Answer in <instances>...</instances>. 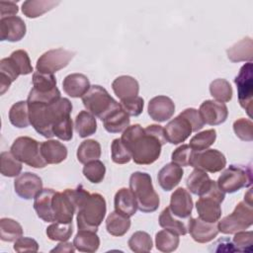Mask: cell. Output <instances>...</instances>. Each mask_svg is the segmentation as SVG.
I'll list each match as a JSON object with an SVG mask.
<instances>
[{
    "label": "cell",
    "instance_id": "obj_1",
    "mask_svg": "<svg viewBox=\"0 0 253 253\" xmlns=\"http://www.w3.org/2000/svg\"><path fill=\"white\" fill-rule=\"evenodd\" d=\"M121 140L127 148L131 159L138 165H150L160 154L161 147L167 142L164 127L149 125L145 128L138 124L128 126L122 134Z\"/></svg>",
    "mask_w": 253,
    "mask_h": 253
},
{
    "label": "cell",
    "instance_id": "obj_2",
    "mask_svg": "<svg viewBox=\"0 0 253 253\" xmlns=\"http://www.w3.org/2000/svg\"><path fill=\"white\" fill-rule=\"evenodd\" d=\"M30 123L35 130L46 138H51L53 126L62 118L69 116L72 104L67 98H60L53 102L27 101Z\"/></svg>",
    "mask_w": 253,
    "mask_h": 253
},
{
    "label": "cell",
    "instance_id": "obj_3",
    "mask_svg": "<svg viewBox=\"0 0 253 253\" xmlns=\"http://www.w3.org/2000/svg\"><path fill=\"white\" fill-rule=\"evenodd\" d=\"M129 189L136 200L137 210L142 212H153L158 209L160 199L154 190L149 174L140 171L133 172L129 177Z\"/></svg>",
    "mask_w": 253,
    "mask_h": 253
},
{
    "label": "cell",
    "instance_id": "obj_4",
    "mask_svg": "<svg viewBox=\"0 0 253 253\" xmlns=\"http://www.w3.org/2000/svg\"><path fill=\"white\" fill-rule=\"evenodd\" d=\"M107 211L106 200L98 193L90 194L80 205L77 211V227L96 231L105 218Z\"/></svg>",
    "mask_w": 253,
    "mask_h": 253
},
{
    "label": "cell",
    "instance_id": "obj_5",
    "mask_svg": "<svg viewBox=\"0 0 253 253\" xmlns=\"http://www.w3.org/2000/svg\"><path fill=\"white\" fill-rule=\"evenodd\" d=\"M86 110L101 121H104L113 111L121 107L108 91L100 85H92L82 97Z\"/></svg>",
    "mask_w": 253,
    "mask_h": 253
},
{
    "label": "cell",
    "instance_id": "obj_6",
    "mask_svg": "<svg viewBox=\"0 0 253 253\" xmlns=\"http://www.w3.org/2000/svg\"><path fill=\"white\" fill-rule=\"evenodd\" d=\"M10 150L19 161L33 168H44L47 164L42 155L41 143L30 136L17 137Z\"/></svg>",
    "mask_w": 253,
    "mask_h": 253
},
{
    "label": "cell",
    "instance_id": "obj_7",
    "mask_svg": "<svg viewBox=\"0 0 253 253\" xmlns=\"http://www.w3.org/2000/svg\"><path fill=\"white\" fill-rule=\"evenodd\" d=\"M253 223L252 206L242 201L239 202L234 211L221 218L217 223L218 231L223 234H234L249 228Z\"/></svg>",
    "mask_w": 253,
    "mask_h": 253
},
{
    "label": "cell",
    "instance_id": "obj_8",
    "mask_svg": "<svg viewBox=\"0 0 253 253\" xmlns=\"http://www.w3.org/2000/svg\"><path fill=\"white\" fill-rule=\"evenodd\" d=\"M216 183L221 191L229 194L249 187L252 183L251 168L243 165H229L220 174Z\"/></svg>",
    "mask_w": 253,
    "mask_h": 253
},
{
    "label": "cell",
    "instance_id": "obj_9",
    "mask_svg": "<svg viewBox=\"0 0 253 253\" xmlns=\"http://www.w3.org/2000/svg\"><path fill=\"white\" fill-rule=\"evenodd\" d=\"M237 88L238 101L249 118L252 117V102H253V64L247 62L239 70L238 75L234 79Z\"/></svg>",
    "mask_w": 253,
    "mask_h": 253
},
{
    "label": "cell",
    "instance_id": "obj_10",
    "mask_svg": "<svg viewBox=\"0 0 253 253\" xmlns=\"http://www.w3.org/2000/svg\"><path fill=\"white\" fill-rule=\"evenodd\" d=\"M74 55V51L64 48L49 49L39 57L37 60L36 69L42 73L53 74L54 72L66 67Z\"/></svg>",
    "mask_w": 253,
    "mask_h": 253
},
{
    "label": "cell",
    "instance_id": "obj_11",
    "mask_svg": "<svg viewBox=\"0 0 253 253\" xmlns=\"http://www.w3.org/2000/svg\"><path fill=\"white\" fill-rule=\"evenodd\" d=\"M52 210L55 221L72 222L74 213H77L74 190L66 189L63 192H55L52 198Z\"/></svg>",
    "mask_w": 253,
    "mask_h": 253
},
{
    "label": "cell",
    "instance_id": "obj_12",
    "mask_svg": "<svg viewBox=\"0 0 253 253\" xmlns=\"http://www.w3.org/2000/svg\"><path fill=\"white\" fill-rule=\"evenodd\" d=\"M226 165V158L217 149H206L203 151H193L190 165L210 173L221 171Z\"/></svg>",
    "mask_w": 253,
    "mask_h": 253
},
{
    "label": "cell",
    "instance_id": "obj_13",
    "mask_svg": "<svg viewBox=\"0 0 253 253\" xmlns=\"http://www.w3.org/2000/svg\"><path fill=\"white\" fill-rule=\"evenodd\" d=\"M15 193L22 199L31 200L42 190V181L40 176L32 172L20 174L14 181Z\"/></svg>",
    "mask_w": 253,
    "mask_h": 253
},
{
    "label": "cell",
    "instance_id": "obj_14",
    "mask_svg": "<svg viewBox=\"0 0 253 253\" xmlns=\"http://www.w3.org/2000/svg\"><path fill=\"white\" fill-rule=\"evenodd\" d=\"M199 113L204 123L209 126L221 125L228 117V109L226 105L214 100L204 101L200 106Z\"/></svg>",
    "mask_w": 253,
    "mask_h": 253
},
{
    "label": "cell",
    "instance_id": "obj_15",
    "mask_svg": "<svg viewBox=\"0 0 253 253\" xmlns=\"http://www.w3.org/2000/svg\"><path fill=\"white\" fill-rule=\"evenodd\" d=\"M167 142L172 144H179L184 142L193 132L191 123L182 115L179 114L176 118L171 120L164 127Z\"/></svg>",
    "mask_w": 253,
    "mask_h": 253
},
{
    "label": "cell",
    "instance_id": "obj_16",
    "mask_svg": "<svg viewBox=\"0 0 253 253\" xmlns=\"http://www.w3.org/2000/svg\"><path fill=\"white\" fill-rule=\"evenodd\" d=\"M26 24L18 16L1 18L0 20V40L11 42L21 41L26 35Z\"/></svg>",
    "mask_w": 253,
    "mask_h": 253
},
{
    "label": "cell",
    "instance_id": "obj_17",
    "mask_svg": "<svg viewBox=\"0 0 253 253\" xmlns=\"http://www.w3.org/2000/svg\"><path fill=\"white\" fill-rule=\"evenodd\" d=\"M149 117L158 123H163L172 118L175 113V104L167 96H156L153 97L147 107Z\"/></svg>",
    "mask_w": 253,
    "mask_h": 253
},
{
    "label": "cell",
    "instance_id": "obj_18",
    "mask_svg": "<svg viewBox=\"0 0 253 253\" xmlns=\"http://www.w3.org/2000/svg\"><path fill=\"white\" fill-rule=\"evenodd\" d=\"M188 231L192 238L198 243L210 242L216 237L219 232L215 222H208L200 217H190Z\"/></svg>",
    "mask_w": 253,
    "mask_h": 253
},
{
    "label": "cell",
    "instance_id": "obj_19",
    "mask_svg": "<svg viewBox=\"0 0 253 253\" xmlns=\"http://www.w3.org/2000/svg\"><path fill=\"white\" fill-rule=\"evenodd\" d=\"M194 203L190 193L184 188H178L171 195L169 209L171 212L181 218L191 216Z\"/></svg>",
    "mask_w": 253,
    "mask_h": 253
},
{
    "label": "cell",
    "instance_id": "obj_20",
    "mask_svg": "<svg viewBox=\"0 0 253 253\" xmlns=\"http://www.w3.org/2000/svg\"><path fill=\"white\" fill-rule=\"evenodd\" d=\"M55 191L52 189H42L34 201V210L37 215L45 222L55 221L52 210V198Z\"/></svg>",
    "mask_w": 253,
    "mask_h": 253
},
{
    "label": "cell",
    "instance_id": "obj_21",
    "mask_svg": "<svg viewBox=\"0 0 253 253\" xmlns=\"http://www.w3.org/2000/svg\"><path fill=\"white\" fill-rule=\"evenodd\" d=\"M88 77L82 73H72L67 75L62 82L63 91L72 98H82L90 89Z\"/></svg>",
    "mask_w": 253,
    "mask_h": 253
},
{
    "label": "cell",
    "instance_id": "obj_22",
    "mask_svg": "<svg viewBox=\"0 0 253 253\" xmlns=\"http://www.w3.org/2000/svg\"><path fill=\"white\" fill-rule=\"evenodd\" d=\"M199 217L208 222H216L221 216L220 203L209 196H201L196 203Z\"/></svg>",
    "mask_w": 253,
    "mask_h": 253
},
{
    "label": "cell",
    "instance_id": "obj_23",
    "mask_svg": "<svg viewBox=\"0 0 253 253\" xmlns=\"http://www.w3.org/2000/svg\"><path fill=\"white\" fill-rule=\"evenodd\" d=\"M184 171L181 166L171 162L164 165L158 172L157 180L160 185V187L166 191L169 192L173 190L180 181L182 180Z\"/></svg>",
    "mask_w": 253,
    "mask_h": 253
},
{
    "label": "cell",
    "instance_id": "obj_24",
    "mask_svg": "<svg viewBox=\"0 0 253 253\" xmlns=\"http://www.w3.org/2000/svg\"><path fill=\"white\" fill-rule=\"evenodd\" d=\"M112 88L121 101L136 97L139 92V84L137 80L128 75L117 77L112 83Z\"/></svg>",
    "mask_w": 253,
    "mask_h": 253
},
{
    "label": "cell",
    "instance_id": "obj_25",
    "mask_svg": "<svg viewBox=\"0 0 253 253\" xmlns=\"http://www.w3.org/2000/svg\"><path fill=\"white\" fill-rule=\"evenodd\" d=\"M190 217L188 218L178 217L171 212L168 207L161 211L158 218V222H159V225L164 229L173 231L178 235H186L188 233Z\"/></svg>",
    "mask_w": 253,
    "mask_h": 253
},
{
    "label": "cell",
    "instance_id": "obj_26",
    "mask_svg": "<svg viewBox=\"0 0 253 253\" xmlns=\"http://www.w3.org/2000/svg\"><path fill=\"white\" fill-rule=\"evenodd\" d=\"M41 152L47 164H59L67 157L66 146L54 139L42 142Z\"/></svg>",
    "mask_w": 253,
    "mask_h": 253
},
{
    "label": "cell",
    "instance_id": "obj_27",
    "mask_svg": "<svg viewBox=\"0 0 253 253\" xmlns=\"http://www.w3.org/2000/svg\"><path fill=\"white\" fill-rule=\"evenodd\" d=\"M114 206L116 211L127 217L134 215L137 211V203L134 195L132 194L130 189L126 188H122L116 193L114 199Z\"/></svg>",
    "mask_w": 253,
    "mask_h": 253
},
{
    "label": "cell",
    "instance_id": "obj_28",
    "mask_svg": "<svg viewBox=\"0 0 253 253\" xmlns=\"http://www.w3.org/2000/svg\"><path fill=\"white\" fill-rule=\"evenodd\" d=\"M211 183L212 180L210 178L207 172L198 168H195L192 171L186 181L188 190L192 194L198 195L200 197L208 192V190L211 188Z\"/></svg>",
    "mask_w": 253,
    "mask_h": 253
},
{
    "label": "cell",
    "instance_id": "obj_29",
    "mask_svg": "<svg viewBox=\"0 0 253 253\" xmlns=\"http://www.w3.org/2000/svg\"><path fill=\"white\" fill-rule=\"evenodd\" d=\"M227 57L232 62H240V61H248L251 62L253 57V42L251 38L246 37L232 46H230L227 50Z\"/></svg>",
    "mask_w": 253,
    "mask_h": 253
},
{
    "label": "cell",
    "instance_id": "obj_30",
    "mask_svg": "<svg viewBox=\"0 0 253 253\" xmlns=\"http://www.w3.org/2000/svg\"><path fill=\"white\" fill-rule=\"evenodd\" d=\"M73 245L75 249L80 252L93 253L97 251L100 246V238L96 231L78 229L73 239Z\"/></svg>",
    "mask_w": 253,
    "mask_h": 253
},
{
    "label": "cell",
    "instance_id": "obj_31",
    "mask_svg": "<svg viewBox=\"0 0 253 253\" xmlns=\"http://www.w3.org/2000/svg\"><path fill=\"white\" fill-rule=\"evenodd\" d=\"M21 75L13 59L9 57L0 60V94L3 95L10 85Z\"/></svg>",
    "mask_w": 253,
    "mask_h": 253
},
{
    "label": "cell",
    "instance_id": "obj_32",
    "mask_svg": "<svg viewBox=\"0 0 253 253\" xmlns=\"http://www.w3.org/2000/svg\"><path fill=\"white\" fill-rule=\"evenodd\" d=\"M130 123L129 116L122 108V106L113 111L104 121L105 129L111 133H118L124 131Z\"/></svg>",
    "mask_w": 253,
    "mask_h": 253
},
{
    "label": "cell",
    "instance_id": "obj_33",
    "mask_svg": "<svg viewBox=\"0 0 253 253\" xmlns=\"http://www.w3.org/2000/svg\"><path fill=\"white\" fill-rule=\"evenodd\" d=\"M59 1L53 0H28L22 4V12L28 18H38L53 9Z\"/></svg>",
    "mask_w": 253,
    "mask_h": 253
},
{
    "label": "cell",
    "instance_id": "obj_34",
    "mask_svg": "<svg viewBox=\"0 0 253 253\" xmlns=\"http://www.w3.org/2000/svg\"><path fill=\"white\" fill-rule=\"evenodd\" d=\"M130 227L129 217L118 212L112 211L106 219V229L113 236L125 235Z\"/></svg>",
    "mask_w": 253,
    "mask_h": 253
},
{
    "label": "cell",
    "instance_id": "obj_35",
    "mask_svg": "<svg viewBox=\"0 0 253 253\" xmlns=\"http://www.w3.org/2000/svg\"><path fill=\"white\" fill-rule=\"evenodd\" d=\"M75 130L82 138L94 134L97 130V122L95 116L88 111H81L75 118Z\"/></svg>",
    "mask_w": 253,
    "mask_h": 253
},
{
    "label": "cell",
    "instance_id": "obj_36",
    "mask_svg": "<svg viewBox=\"0 0 253 253\" xmlns=\"http://www.w3.org/2000/svg\"><path fill=\"white\" fill-rule=\"evenodd\" d=\"M9 121L19 128H24L31 125L27 101H19L12 105L9 111Z\"/></svg>",
    "mask_w": 253,
    "mask_h": 253
},
{
    "label": "cell",
    "instance_id": "obj_37",
    "mask_svg": "<svg viewBox=\"0 0 253 253\" xmlns=\"http://www.w3.org/2000/svg\"><path fill=\"white\" fill-rule=\"evenodd\" d=\"M76 156L78 161L82 164L97 160L101 156V145L95 139H86L78 146Z\"/></svg>",
    "mask_w": 253,
    "mask_h": 253
},
{
    "label": "cell",
    "instance_id": "obj_38",
    "mask_svg": "<svg viewBox=\"0 0 253 253\" xmlns=\"http://www.w3.org/2000/svg\"><path fill=\"white\" fill-rule=\"evenodd\" d=\"M22 236L23 228L17 220L9 217L0 219V238L2 241L13 242Z\"/></svg>",
    "mask_w": 253,
    "mask_h": 253
},
{
    "label": "cell",
    "instance_id": "obj_39",
    "mask_svg": "<svg viewBox=\"0 0 253 253\" xmlns=\"http://www.w3.org/2000/svg\"><path fill=\"white\" fill-rule=\"evenodd\" d=\"M179 242V235L167 229L160 230L155 235L156 248L161 252L169 253L175 251L178 248Z\"/></svg>",
    "mask_w": 253,
    "mask_h": 253
},
{
    "label": "cell",
    "instance_id": "obj_40",
    "mask_svg": "<svg viewBox=\"0 0 253 253\" xmlns=\"http://www.w3.org/2000/svg\"><path fill=\"white\" fill-rule=\"evenodd\" d=\"M210 93L215 99V101L221 103L229 102L233 95L230 83L223 78L214 79L210 84Z\"/></svg>",
    "mask_w": 253,
    "mask_h": 253
},
{
    "label": "cell",
    "instance_id": "obj_41",
    "mask_svg": "<svg viewBox=\"0 0 253 253\" xmlns=\"http://www.w3.org/2000/svg\"><path fill=\"white\" fill-rule=\"evenodd\" d=\"M0 171L5 177L19 176L22 171V162L19 161L11 151H3L0 155Z\"/></svg>",
    "mask_w": 253,
    "mask_h": 253
},
{
    "label": "cell",
    "instance_id": "obj_42",
    "mask_svg": "<svg viewBox=\"0 0 253 253\" xmlns=\"http://www.w3.org/2000/svg\"><path fill=\"white\" fill-rule=\"evenodd\" d=\"M73 233L72 222L55 221L46 228V235L52 241H67Z\"/></svg>",
    "mask_w": 253,
    "mask_h": 253
},
{
    "label": "cell",
    "instance_id": "obj_43",
    "mask_svg": "<svg viewBox=\"0 0 253 253\" xmlns=\"http://www.w3.org/2000/svg\"><path fill=\"white\" fill-rule=\"evenodd\" d=\"M216 139V131L213 128L207 129L195 134L191 140L189 146L193 151H203L208 149Z\"/></svg>",
    "mask_w": 253,
    "mask_h": 253
},
{
    "label": "cell",
    "instance_id": "obj_44",
    "mask_svg": "<svg viewBox=\"0 0 253 253\" xmlns=\"http://www.w3.org/2000/svg\"><path fill=\"white\" fill-rule=\"evenodd\" d=\"M128 247L135 253L149 252L152 249L153 243L150 235L145 231H135L127 242Z\"/></svg>",
    "mask_w": 253,
    "mask_h": 253
},
{
    "label": "cell",
    "instance_id": "obj_45",
    "mask_svg": "<svg viewBox=\"0 0 253 253\" xmlns=\"http://www.w3.org/2000/svg\"><path fill=\"white\" fill-rule=\"evenodd\" d=\"M33 88L41 93H50L57 89L56 78L53 74L36 71L33 73Z\"/></svg>",
    "mask_w": 253,
    "mask_h": 253
},
{
    "label": "cell",
    "instance_id": "obj_46",
    "mask_svg": "<svg viewBox=\"0 0 253 253\" xmlns=\"http://www.w3.org/2000/svg\"><path fill=\"white\" fill-rule=\"evenodd\" d=\"M83 174L85 178L94 184H98L103 181L106 174L105 164L100 160H92L84 164Z\"/></svg>",
    "mask_w": 253,
    "mask_h": 253
},
{
    "label": "cell",
    "instance_id": "obj_47",
    "mask_svg": "<svg viewBox=\"0 0 253 253\" xmlns=\"http://www.w3.org/2000/svg\"><path fill=\"white\" fill-rule=\"evenodd\" d=\"M111 157L117 164H126L130 161L131 155L121 138H115L111 144Z\"/></svg>",
    "mask_w": 253,
    "mask_h": 253
},
{
    "label": "cell",
    "instance_id": "obj_48",
    "mask_svg": "<svg viewBox=\"0 0 253 253\" xmlns=\"http://www.w3.org/2000/svg\"><path fill=\"white\" fill-rule=\"evenodd\" d=\"M235 251L237 252H251L253 245V232L251 230H241L234 233L233 239L231 240Z\"/></svg>",
    "mask_w": 253,
    "mask_h": 253
},
{
    "label": "cell",
    "instance_id": "obj_49",
    "mask_svg": "<svg viewBox=\"0 0 253 253\" xmlns=\"http://www.w3.org/2000/svg\"><path fill=\"white\" fill-rule=\"evenodd\" d=\"M53 134L61 140L68 141L73 136V123L70 115L59 120L53 126Z\"/></svg>",
    "mask_w": 253,
    "mask_h": 253
},
{
    "label": "cell",
    "instance_id": "obj_50",
    "mask_svg": "<svg viewBox=\"0 0 253 253\" xmlns=\"http://www.w3.org/2000/svg\"><path fill=\"white\" fill-rule=\"evenodd\" d=\"M233 130L238 138L243 141L253 140V124L251 120L240 118L233 123Z\"/></svg>",
    "mask_w": 253,
    "mask_h": 253
},
{
    "label": "cell",
    "instance_id": "obj_51",
    "mask_svg": "<svg viewBox=\"0 0 253 253\" xmlns=\"http://www.w3.org/2000/svg\"><path fill=\"white\" fill-rule=\"evenodd\" d=\"M10 57L13 59L17 65L21 75H28L33 72V66L29 54L24 49H17L10 54Z\"/></svg>",
    "mask_w": 253,
    "mask_h": 253
},
{
    "label": "cell",
    "instance_id": "obj_52",
    "mask_svg": "<svg viewBox=\"0 0 253 253\" xmlns=\"http://www.w3.org/2000/svg\"><path fill=\"white\" fill-rule=\"evenodd\" d=\"M121 106L122 108L126 111V113L130 117H137L139 116L142 111H143V106H144V101L141 97L136 96L133 98L126 99L121 101Z\"/></svg>",
    "mask_w": 253,
    "mask_h": 253
},
{
    "label": "cell",
    "instance_id": "obj_53",
    "mask_svg": "<svg viewBox=\"0 0 253 253\" xmlns=\"http://www.w3.org/2000/svg\"><path fill=\"white\" fill-rule=\"evenodd\" d=\"M192 153H193V150L189 146V144H182L172 152V155H171L172 162L182 167L189 166Z\"/></svg>",
    "mask_w": 253,
    "mask_h": 253
},
{
    "label": "cell",
    "instance_id": "obj_54",
    "mask_svg": "<svg viewBox=\"0 0 253 253\" xmlns=\"http://www.w3.org/2000/svg\"><path fill=\"white\" fill-rule=\"evenodd\" d=\"M180 115L185 117L191 123L192 127H193V132H196V131L202 129L205 126V123L202 120V117H201L199 111L194 108H188V109L184 110L182 113H180Z\"/></svg>",
    "mask_w": 253,
    "mask_h": 253
},
{
    "label": "cell",
    "instance_id": "obj_55",
    "mask_svg": "<svg viewBox=\"0 0 253 253\" xmlns=\"http://www.w3.org/2000/svg\"><path fill=\"white\" fill-rule=\"evenodd\" d=\"M14 250L16 252H37L39 250L38 242L30 237H20L14 243Z\"/></svg>",
    "mask_w": 253,
    "mask_h": 253
},
{
    "label": "cell",
    "instance_id": "obj_56",
    "mask_svg": "<svg viewBox=\"0 0 253 253\" xmlns=\"http://www.w3.org/2000/svg\"><path fill=\"white\" fill-rule=\"evenodd\" d=\"M210 251L213 252H235L232 241L227 237H221L216 240L211 247Z\"/></svg>",
    "mask_w": 253,
    "mask_h": 253
},
{
    "label": "cell",
    "instance_id": "obj_57",
    "mask_svg": "<svg viewBox=\"0 0 253 253\" xmlns=\"http://www.w3.org/2000/svg\"><path fill=\"white\" fill-rule=\"evenodd\" d=\"M19 11L18 5L13 1H0L1 18L15 16Z\"/></svg>",
    "mask_w": 253,
    "mask_h": 253
},
{
    "label": "cell",
    "instance_id": "obj_58",
    "mask_svg": "<svg viewBox=\"0 0 253 253\" xmlns=\"http://www.w3.org/2000/svg\"><path fill=\"white\" fill-rule=\"evenodd\" d=\"M75 251V247L73 243L67 241H60V243L51 250V252H71L73 253Z\"/></svg>",
    "mask_w": 253,
    "mask_h": 253
},
{
    "label": "cell",
    "instance_id": "obj_59",
    "mask_svg": "<svg viewBox=\"0 0 253 253\" xmlns=\"http://www.w3.org/2000/svg\"><path fill=\"white\" fill-rule=\"evenodd\" d=\"M244 202L252 206V190L251 189H249L247 193L244 195Z\"/></svg>",
    "mask_w": 253,
    "mask_h": 253
}]
</instances>
